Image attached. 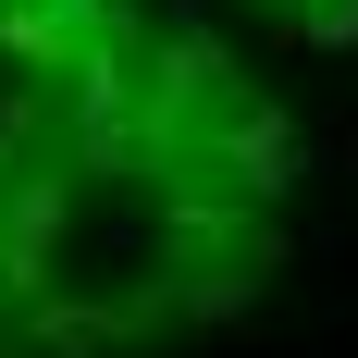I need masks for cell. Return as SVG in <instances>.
<instances>
[{"mask_svg": "<svg viewBox=\"0 0 358 358\" xmlns=\"http://www.w3.org/2000/svg\"><path fill=\"white\" fill-rule=\"evenodd\" d=\"M62 235H74V161H62V148H37L25 173H13V198H0V309L50 296Z\"/></svg>", "mask_w": 358, "mask_h": 358, "instance_id": "obj_1", "label": "cell"}, {"mask_svg": "<svg viewBox=\"0 0 358 358\" xmlns=\"http://www.w3.org/2000/svg\"><path fill=\"white\" fill-rule=\"evenodd\" d=\"M198 148L248 185L259 210H285L296 185H309V136H296V111H285V99H222V124H210Z\"/></svg>", "mask_w": 358, "mask_h": 358, "instance_id": "obj_2", "label": "cell"}, {"mask_svg": "<svg viewBox=\"0 0 358 358\" xmlns=\"http://www.w3.org/2000/svg\"><path fill=\"white\" fill-rule=\"evenodd\" d=\"M74 50H87V37H74L50 0H0V62H25V74H74Z\"/></svg>", "mask_w": 358, "mask_h": 358, "instance_id": "obj_3", "label": "cell"}, {"mask_svg": "<svg viewBox=\"0 0 358 358\" xmlns=\"http://www.w3.org/2000/svg\"><path fill=\"white\" fill-rule=\"evenodd\" d=\"M296 37H309V50H358V0H309Z\"/></svg>", "mask_w": 358, "mask_h": 358, "instance_id": "obj_4", "label": "cell"}, {"mask_svg": "<svg viewBox=\"0 0 358 358\" xmlns=\"http://www.w3.org/2000/svg\"><path fill=\"white\" fill-rule=\"evenodd\" d=\"M50 13H62L74 37H99V25H136V0H50Z\"/></svg>", "mask_w": 358, "mask_h": 358, "instance_id": "obj_5", "label": "cell"}, {"mask_svg": "<svg viewBox=\"0 0 358 358\" xmlns=\"http://www.w3.org/2000/svg\"><path fill=\"white\" fill-rule=\"evenodd\" d=\"M259 13H285V25H296V13H309V0H259Z\"/></svg>", "mask_w": 358, "mask_h": 358, "instance_id": "obj_6", "label": "cell"}]
</instances>
